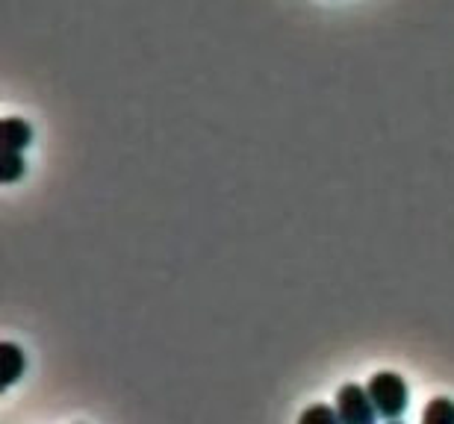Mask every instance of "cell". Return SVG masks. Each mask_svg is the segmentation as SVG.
Instances as JSON below:
<instances>
[{
	"mask_svg": "<svg viewBox=\"0 0 454 424\" xmlns=\"http://www.w3.org/2000/svg\"><path fill=\"white\" fill-rule=\"evenodd\" d=\"M366 389L372 395V404H375L380 419L393 421L398 416H404L407 401H411V392H407L404 377H398L395 372H378V374H372Z\"/></svg>",
	"mask_w": 454,
	"mask_h": 424,
	"instance_id": "cell-1",
	"label": "cell"
},
{
	"mask_svg": "<svg viewBox=\"0 0 454 424\" xmlns=\"http://www.w3.org/2000/svg\"><path fill=\"white\" fill-rule=\"evenodd\" d=\"M337 412H340V419L348 424H369L378 416L369 389H363L357 383H345L337 392Z\"/></svg>",
	"mask_w": 454,
	"mask_h": 424,
	"instance_id": "cell-2",
	"label": "cell"
},
{
	"mask_svg": "<svg viewBox=\"0 0 454 424\" xmlns=\"http://www.w3.org/2000/svg\"><path fill=\"white\" fill-rule=\"evenodd\" d=\"M24 368H27L24 351L15 342H0V389L12 386L24 374Z\"/></svg>",
	"mask_w": 454,
	"mask_h": 424,
	"instance_id": "cell-3",
	"label": "cell"
},
{
	"mask_svg": "<svg viewBox=\"0 0 454 424\" xmlns=\"http://www.w3.org/2000/svg\"><path fill=\"white\" fill-rule=\"evenodd\" d=\"M4 142L9 150H24L33 142V127L24 119H6L4 121Z\"/></svg>",
	"mask_w": 454,
	"mask_h": 424,
	"instance_id": "cell-4",
	"label": "cell"
},
{
	"mask_svg": "<svg viewBox=\"0 0 454 424\" xmlns=\"http://www.w3.org/2000/svg\"><path fill=\"white\" fill-rule=\"evenodd\" d=\"M425 424H454V401L451 398H434L425 407Z\"/></svg>",
	"mask_w": 454,
	"mask_h": 424,
	"instance_id": "cell-5",
	"label": "cell"
},
{
	"mask_svg": "<svg viewBox=\"0 0 454 424\" xmlns=\"http://www.w3.org/2000/svg\"><path fill=\"white\" fill-rule=\"evenodd\" d=\"M24 157H21V150H9L6 148V157H4V166H0V180L4 183H15L18 177L24 174Z\"/></svg>",
	"mask_w": 454,
	"mask_h": 424,
	"instance_id": "cell-6",
	"label": "cell"
},
{
	"mask_svg": "<svg viewBox=\"0 0 454 424\" xmlns=\"http://www.w3.org/2000/svg\"><path fill=\"white\" fill-rule=\"evenodd\" d=\"M340 419V412L337 410H331V407H310V410H304L301 412V424H313V421H325V424H331V421H337Z\"/></svg>",
	"mask_w": 454,
	"mask_h": 424,
	"instance_id": "cell-7",
	"label": "cell"
}]
</instances>
